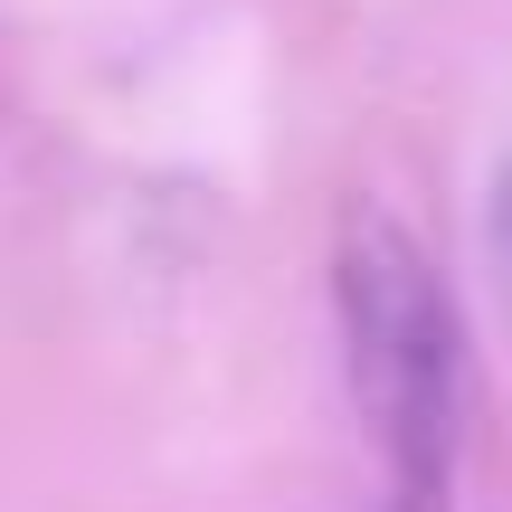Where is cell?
Returning a JSON list of instances; mask_svg holds the SVG:
<instances>
[{
	"label": "cell",
	"instance_id": "6da1fadb",
	"mask_svg": "<svg viewBox=\"0 0 512 512\" xmlns=\"http://www.w3.org/2000/svg\"><path fill=\"white\" fill-rule=\"evenodd\" d=\"M332 304H342V370L351 408L380 456L370 512H456L465 465V313L446 294L437 256L399 219L361 209L332 256Z\"/></svg>",
	"mask_w": 512,
	"mask_h": 512
},
{
	"label": "cell",
	"instance_id": "7a4b0ae2",
	"mask_svg": "<svg viewBox=\"0 0 512 512\" xmlns=\"http://www.w3.org/2000/svg\"><path fill=\"white\" fill-rule=\"evenodd\" d=\"M494 247H503V266H512V162H503V181H494Z\"/></svg>",
	"mask_w": 512,
	"mask_h": 512
}]
</instances>
